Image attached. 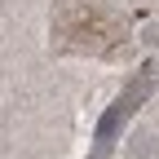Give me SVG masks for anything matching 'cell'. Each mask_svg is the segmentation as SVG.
<instances>
[{
  "instance_id": "obj_1",
  "label": "cell",
  "mask_w": 159,
  "mask_h": 159,
  "mask_svg": "<svg viewBox=\"0 0 159 159\" xmlns=\"http://www.w3.org/2000/svg\"><path fill=\"white\" fill-rule=\"evenodd\" d=\"M150 93V80L146 75H137L133 80V84H128V93L124 97H119V102L102 115V119H97V137H93V159H106L111 155V146H115V133H119V124H124V119L137 111V102H142V97Z\"/></svg>"
}]
</instances>
